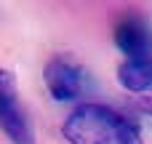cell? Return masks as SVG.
<instances>
[{"instance_id":"6da1fadb","label":"cell","mask_w":152,"mask_h":144,"mask_svg":"<svg viewBox=\"0 0 152 144\" xmlns=\"http://www.w3.org/2000/svg\"><path fill=\"white\" fill-rule=\"evenodd\" d=\"M69 144H144L136 126L104 104H80L61 123Z\"/></svg>"},{"instance_id":"7a4b0ae2","label":"cell","mask_w":152,"mask_h":144,"mask_svg":"<svg viewBox=\"0 0 152 144\" xmlns=\"http://www.w3.org/2000/svg\"><path fill=\"white\" fill-rule=\"evenodd\" d=\"M43 80H45L48 94L56 102H77L91 88L88 72L67 56H53L43 69Z\"/></svg>"},{"instance_id":"3957f363","label":"cell","mask_w":152,"mask_h":144,"mask_svg":"<svg viewBox=\"0 0 152 144\" xmlns=\"http://www.w3.org/2000/svg\"><path fill=\"white\" fill-rule=\"evenodd\" d=\"M0 131L13 144H35L29 118L19 102L16 77L8 69H0Z\"/></svg>"},{"instance_id":"277c9868","label":"cell","mask_w":152,"mask_h":144,"mask_svg":"<svg viewBox=\"0 0 152 144\" xmlns=\"http://www.w3.org/2000/svg\"><path fill=\"white\" fill-rule=\"evenodd\" d=\"M115 45L126 53V59L152 56V29L139 13H126L115 27Z\"/></svg>"},{"instance_id":"5b68a950","label":"cell","mask_w":152,"mask_h":144,"mask_svg":"<svg viewBox=\"0 0 152 144\" xmlns=\"http://www.w3.org/2000/svg\"><path fill=\"white\" fill-rule=\"evenodd\" d=\"M118 80L123 88L134 94H147L152 91V56L144 59H126L118 67Z\"/></svg>"},{"instance_id":"8992f818","label":"cell","mask_w":152,"mask_h":144,"mask_svg":"<svg viewBox=\"0 0 152 144\" xmlns=\"http://www.w3.org/2000/svg\"><path fill=\"white\" fill-rule=\"evenodd\" d=\"M142 110H144L147 115H152V96L150 99H142Z\"/></svg>"}]
</instances>
